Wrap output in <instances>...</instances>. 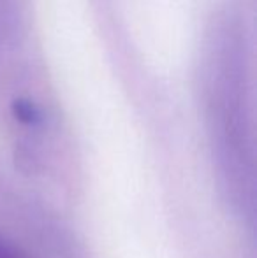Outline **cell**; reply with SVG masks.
Segmentation results:
<instances>
[{
	"instance_id": "cell-1",
	"label": "cell",
	"mask_w": 257,
	"mask_h": 258,
	"mask_svg": "<svg viewBox=\"0 0 257 258\" xmlns=\"http://www.w3.org/2000/svg\"><path fill=\"white\" fill-rule=\"evenodd\" d=\"M11 112H13L14 119L20 121L21 125L25 126H41L44 123V112L39 107L34 100L25 99V97H20V99H14L13 104H11Z\"/></svg>"
},
{
	"instance_id": "cell-2",
	"label": "cell",
	"mask_w": 257,
	"mask_h": 258,
	"mask_svg": "<svg viewBox=\"0 0 257 258\" xmlns=\"http://www.w3.org/2000/svg\"><path fill=\"white\" fill-rule=\"evenodd\" d=\"M0 258H30L20 244L0 235Z\"/></svg>"
}]
</instances>
